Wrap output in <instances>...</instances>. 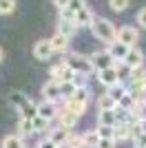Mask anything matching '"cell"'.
Instances as JSON below:
<instances>
[{"label":"cell","mask_w":146,"mask_h":148,"mask_svg":"<svg viewBox=\"0 0 146 148\" xmlns=\"http://www.w3.org/2000/svg\"><path fill=\"white\" fill-rule=\"evenodd\" d=\"M91 31H93V36L97 38V40H102V42H115L117 40V29L115 25L111 22V20L106 18H95L93 20V25H91Z\"/></svg>","instance_id":"cell-1"},{"label":"cell","mask_w":146,"mask_h":148,"mask_svg":"<svg viewBox=\"0 0 146 148\" xmlns=\"http://www.w3.org/2000/svg\"><path fill=\"white\" fill-rule=\"evenodd\" d=\"M64 62L75 71V75H86V73H91V71H93L91 58H84V56H80V53H69V58Z\"/></svg>","instance_id":"cell-2"},{"label":"cell","mask_w":146,"mask_h":148,"mask_svg":"<svg viewBox=\"0 0 146 148\" xmlns=\"http://www.w3.org/2000/svg\"><path fill=\"white\" fill-rule=\"evenodd\" d=\"M49 75H51V80L58 82V84H64V82H73L75 80V71L69 66L67 62H60V64L51 66V73Z\"/></svg>","instance_id":"cell-3"},{"label":"cell","mask_w":146,"mask_h":148,"mask_svg":"<svg viewBox=\"0 0 146 148\" xmlns=\"http://www.w3.org/2000/svg\"><path fill=\"white\" fill-rule=\"evenodd\" d=\"M91 64H93L95 71H104V69L115 66V58L109 53V49H100L91 56Z\"/></svg>","instance_id":"cell-4"},{"label":"cell","mask_w":146,"mask_h":148,"mask_svg":"<svg viewBox=\"0 0 146 148\" xmlns=\"http://www.w3.org/2000/svg\"><path fill=\"white\" fill-rule=\"evenodd\" d=\"M97 82L102 84V86H113L120 82V71L117 66H111V69H104V71H97Z\"/></svg>","instance_id":"cell-5"},{"label":"cell","mask_w":146,"mask_h":148,"mask_svg":"<svg viewBox=\"0 0 146 148\" xmlns=\"http://www.w3.org/2000/svg\"><path fill=\"white\" fill-rule=\"evenodd\" d=\"M131 88L133 91H142L146 93V69H131Z\"/></svg>","instance_id":"cell-6"},{"label":"cell","mask_w":146,"mask_h":148,"mask_svg":"<svg viewBox=\"0 0 146 148\" xmlns=\"http://www.w3.org/2000/svg\"><path fill=\"white\" fill-rule=\"evenodd\" d=\"M53 53L55 51H53V47H51V40H38V42L33 44V56H36V60H49Z\"/></svg>","instance_id":"cell-7"},{"label":"cell","mask_w":146,"mask_h":148,"mask_svg":"<svg viewBox=\"0 0 146 148\" xmlns=\"http://www.w3.org/2000/svg\"><path fill=\"white\" fill-rule=\"evenodd\" d=\"M137 38H140V33H137L135 27H122V29H117V40L124 42L126 47H135Z\"/></svg>","instance_id":"cell-8"},{"label":"cell","mask_w":146,"mask_h":148,"mask_svg":"<svg viewBox=\"0 0 146 148\" xmlns=\"http://www.w3.org/2000/svg\"><path fill=\"white\" fill-rule=\"evenodd\" d=\"M124 64H126L128 69H140V66H144V53H142L137 47H131L128 56L124 58Z\"/></svg>","instance_id":"cell-9"},{"label":"cell","mask_w":146,"mask_h":148,"mask_svg":"<svg viewBox=\"0 0 146 148\" xmlns=\"http://www.w3.org/2000/svg\"><path fill=\"white\" fill-rule=\"evenodd\" d=\"M42 95H44V99L47 102H55V99H60L62 97V91H60V84L58 82H47L42 86Z\"/></svg>","instance_id":"cell-10"},{"label":"cell","mask_w":146,"mask_h":148,"mask_svg":"<svg viewBox=\"0 0 146 148\" xmlns=\"http://www.w3.org/2000/svg\"><path fill=\"white\" fill-rule=\"evenodd\" d=\"M128 51H131V47H126V44L120 42V40H115V42L109 44V53L115 58V60H122V62H124V58L128 56Z\"/></svg>","instance_id":"cell-11"},{"label":"cell","mask_w":146,"mask_h":148,"mask_svg":"<svg viewBox=\"0 0 146 148\" xmlns=\"http://www.w3.org/2000/svg\"><path fill=\"white\" fill-rule=\"evenodd\" d=\"M93 20H95V16H93V11L89 7H84V9H80V11L75 13V25L78 27H91Z\"/></svg>","instance_id":"cell-12"},{"label":"cell","mask_w":146,"mask_h":148,"mask_svg":"<svg viewBox=\"0 0 146 148\" xmlns=\"http://www.w3.org/2000/svg\"><path fill=\"white\" fill-rule=\"evenodd\" d=\"M69 128H64V126H60V128H55V130H51V135H49V139L55 144V146H64L67 144V139H69Z\"/></svg>","instance_id":"cell-13"},{"label":"cell","mask_w":146,"mask_h":148,"mask_svg":"<svg viewBox=\"0 0 146 148\" xmlns=\"http://www.w3.org/2000/svg\"><path fill=\"white\" fill-rule=\"evenodd\" d=\"M78 29L80 27L75 25V20H60V25H58V33H62L67 38H73L78 33Z\"/></svg>","instance_id":"cell-14"},{"label":"cell","mask_w":146,"mask_h":148,"mask_svg":"<svg viewBox=\"0 0 146 148\" xmlns=\"http://www.w3.org/2000/svg\"><path fill=\"white\" fill-rule=\"evenodd\" d=\"M38 115L44 117L47 122H51V119L55 117V106H53V102H42V104H38Z\"/></svg>","instance_id":"cell-15"},{"label":"cell","mask_w":146,"mask_h":148,"mask_svg":"<svg viewBox=\"0 0 146 148\" xmlns=\"http://www.w3.org/2000/svg\"><path fill=\"white\" fill-rule=\"evenodd\" d=\"M97 122H100V126H115L117 124L115 108H113V111H100L97 113Z\"/></svg>","instance_id":"cell-16"},{"label":"cell","mask_w":146,"mask_h":148,"mask_svg":"<svg viewBox=\"0 0 146 148\" xmlns=\"http://www.w3.org/2000/svg\"><path fill=\"white\" fill-rule=\"evenodd\" d=\"M84 108H86V104H82V102H75L73 97H69L67 102H64V111H67V113H73V115H78V117L84 113Z\"/></svg>","instance_id":"cell-17"},{"label":"cell","mask_w":146,"mask_h":148,"mask_svg":"<svg viewBox=\"0 0 146 148\" xmlns=\"http://www.w3.org/2000/svg\"><path fill=\"white\" fill-rule=\"evenodd\" d=\"M9 104H11L13 108H16V111H20L22 106H27V104H29V97H27L24 93H16V91H13L11 95H9Z\"/></svg>","instance_id":"cell-18"},{"label":"cell","mask_w":146,"mask_h":148,"mask_svg":"<svg viewBox=\"0 0 146 148\" xmlns=\"http://www.w3.org/2000/svg\"><path fill=\"white\" fill-rule=\"evenodd\" d=\"M51 47H53V51H67L69 49V38L62 36V33H55L53 38H51Z\"/></svg>","instance_id":"cell-19"},{"label":"cell","mask_w":146,"mask_h":148,"mask_svg":"<svg viewBox=\"0 0 146 148\" xmlns=\"http://www.w3.org/2000/svg\"><path fill=\"white\" fill-rule=\"evenodd\" d=\"M97 108H100V111H113V108H117V102L106 93V95H100V97H97Z\"/></svg>","instance_id":"cell-20"},{"label":"cell","mask_w":146,"mask_h":148,"mask_svg":"<svg viewBox=\"0 0 146 148\" xmlns=\"http://www.w3.org/2000/svg\"><path fill=\"white\" fill-rule=\"evenodd\" d=\"M38 117V104H33V102H29L27 106H22L20 108V119H33Z\"/></svg>","instance_id":"cell-21"},{"label":"cell","mask_w":146,"mask_h":148,"mask_svg":"<svg viewBox=\"0 0 146 148\" xmlns=\"http://www.w3.org/2000/svg\"><path fill=\"white\" fill-rule=\"evenodd\" d=\"M82 139H84V146L86 148H97V144H100V135H97V130H89V133H84Z\"/></svg>","instance_id":"cell-22"},{"label":"cell","mask_w":146,"mask_h":148,"mask_svg":"<svg viewBox=\"0 0 146 148\" xmlns=\"http://www.w3.org/2000/svg\"><path fill=\"white\" fill-rule=\"evenodd\" d=\"M2 148H24L22 144V137L20 135H9L2 139Z\"/></svg>","instance_id":"cell-23"},{"label":"cell","mask_w":146,"mask_h":148,"mask_svg":"<svg viewBox=\"0 0 146 148\" xmlns=\"http://www.w3.org/2000/svg\"><path fill=\"white\" fill-rule=\"evenodd\" d=\"M117 108H122V111H135V99L128 95V91L122 95V99L117 102Z\"/></svg>","instance_id":"cell-24"},{"label":"cell","mask_w":146,"mask_h":148,"mask_svg":"<svg viewBox=\"0 0 146 148\" xmlns=\"http://www.w3.org/2000/svg\"><path fill=\"white\" fill-rule=\"evenodd\" d=\"M131 137V124H115V139H128Z\"/></svg>","instance_id":"cell-25"},{"label":"cell","mask_w":146,"mask_h":148,"mask_svg":"<svg viewBox=\"0 0 146 148\" xmlns=\"http://www.w3.org/2000/svg\"><path fill=\"white\" fill-rule=\"evenodd\" d=\"M73 99H75V102H82V104H89V88H86L84 84H80V86L75 88V93H73Z\"/></svg>","instance_id":"cell-26"},{"label":"cell","mask_w":146,"mask_h":148,"mask_svg":"<svg viewBox=\"0 0 146 148\" xmlns=\"http://www.w3.org/2000/svg\"><path fill=\"white\" fill-rule=\"evenodd\" d=\"M33 133V122L31 119H20L18 122V135L24 137V135H31Z\"/></svg>","instance_id":"cell-27"},{"label":"cell","mask_w":146,"mask_h":148,"mask_svg":"<svg viewBox=\"0 0 146 148\" xmlns=\"http://www.w3.org/2000/svg\"><path fill=\"white\" fill-rule=\"evenodd\" d=\"M106 93H109V95H111V97H113V99H115V102H120V99H122V95L126 93V88H124V86H122V84H120V82H117V84H113V86H109V91H106Z\"/></svg>","instance_id":"cell-28"},{"label":"cell","mask_w":146,"mask_h":148,"mask_svg":"<svg viewBox=\"0 0 146 148\" xmlns=\"http://www.w3.org/2000/svg\"><path fill=\"white\" fill-rule=\"evenodd\" d=\"M128 5H131V0H109V7L113 9L115 13H122V11H126Z\"/></svg>","instance_id":"cell-29"},{"label":"cell","mask_w":146,"mask_h":148,"mask_svg":"<svg viewBox=\"0 0 146 148\" xmlns=\"http://www.w3.org/2000/svg\"><path fill=\"white\" fill-rule=\"evenodd\" d=\"M60 119H62V126H64V128H73V126L78 124V115H73V113H67V111L60 115Z\"/></svg>","instance_id":"cell-30"},{"label":"cell","mask_w":146,"mask_h":148,"mask_svg":"<svg viewBox=\"0 0 146 148\" xmlns=\"http://www.w3.org/2000/svg\"><path fill=\"white\" fill-rule=\"evenodd\" d=\"M60 148H86V146H84V139H82V137H78V135H69L67 144H64V146H60Z\"/></svg>","instance_id":"cell-31"},{"label":"cell","mask_w":146,"mask_h":148,"mask_svg":"<svg viewBox=\"0 0 146 148\" xmlns=\"http://www.w3.org/2000/svg\"><path fill=\"white\" fill-rule=\"evenodd\" d=\"M97 135L100 139H115V126H100Z\"/></svg>","instance_id":"cell-32"},{"label":"cell","mask_w":146,"mask_h":148,"mask_svg":"<svg viewBox=\"0 0 146 148\" xmlns=\"http://www.w3.org/2000/svg\"><path fill=\"white\" fill-rule=\"evenodd\" d=\"M16 9V0H0V16H9Z\"/></svg>","instance_id":"cell-33"},{"label":"cell","mask_w":146,"mask_h":148,"mask_svg":"<svg viewBox=\"0 0 146 148\" xmlns=\"http://www.w3.org/2000/svg\"><path fill=\"white\" fill-rule=\"evenodd\" d=\"M75 88H78V84H73V82H64V84H60V91H62V97H73V93H75Z\"/></svg>","instance_id":"cell-34"},{"label":"cell","mask_w":146,"mask_h":148,"mask_svg":"<svg viewBox=\"0 0 146 148\" xmlns=\"http://www.w3.org/2000/svg\"><path fill=\"white\" fill-rule=\"evenodd\" d=\"M47 124H49L47 119L38 115V117L33 119V133H47Z\"/></svg>","instance_id":"cell-35"},{"label":"cell","mask_w":146,"mask_h":148,"mask_svg":"<svg viewBox=\"0 0 146 148\" xmlns=\"http://www.w3.org/2000/svg\"><path fill=\"white\" fill-rule=\"evenodd\" d=\"M69 9H71V11L73 13H78L80 11V9H84V7H86V0H69Z\"/></svg>","instance_id":"cell-36"},{"label":"cell","mask_w":146,"mask_h":148,"mask_svg":"<svg viewBox=\"0 0 146 148\" xmlns=\"http://www.w3.org/2000/svg\"><path fill=\"white\" fill-rule=\"evenodd\" d=\"M60 20H75V13L69 7H64V9H60Z\"/></svg>","instance_id":"cell-37"},{"label":"cell","mask_w":146,"mask_h":148,"mask_svg":"<svg viewBox=\"0 0 146 148\" xmlns=\"http://www.w3.org/2000/svg\"><path fill=\"white\" fill-rule=\"evenodd\" d=\"M137 25H140L142 29H146V7L140 9V13H137Z\"/></svg>","instance_id":"cell-38"},{"label":"cell","mask_w":146,"mask_h":148,"mask_svg":"<svg viewBox=\"0 0 146 148\" xmlns=\"http://www.w3.org/2000/svg\"><path fill=\"white\" fill-rule=\"evenodd\" d=\"M135 108L140 111V119H144V117H146V99H144V102H140V104L135 106Z\"/></svg>","instance_id":"cell-39"},{"label":"cell","mask_w":146,"mask_h":148,"mask_svg":"<svg viewBox=\"0 0 146 148\" xmlns=\"http://www.w3.org/2000/svg\"><path fill=\"white\" fill-rule=\"evenodd\" d=\"M38 148H60V146H55L51 139H42V142L38 144Z\"/></svg>","instance_id":"cell-40"},{"label":"cell","mask_w":146,"mask_h":148,"mask_svg":"<svg viewBox=\"0 0 146 148\" xmlns=\"http://www.w3.org/2000/svg\"><path fill=\"white\" fill-rule=\"evenodd\" d=\"M97 148H113V139H100Z\"/></svg>","instance_id":"cell-41"},{"label":"cell","mask_w":146,"mask_h":148,"mask_svg":"<svg viewBox=\"0 0 146 148\" xmlns=\"http://www.w3.org/2000/svg\"><path fill=\"white\" fill-rule=\"evenodd\" d=\"M53 5L58 7V9H64V7L69 5V0H53Z\"/></svg>","instance_id":"cell-42"},{"label":"cell","mask_w":146,"mask_h":148,"mask_svg":"<svg viewBox=\"0 0 146 148\" xmlns=\"http://www.w3.org/2000/svg\"><path fill=\"white\" fill-rule=\"evenodd\" d=\"M140 126H142V130L146 133V117H144V119H140Z\"/></svg>","instance_id":"cell-43"},{"label":"cell","mask_w":146,"mask_h":148,"mask_svg":"<svg viewBox=\"0 0 146 148\" xmlns=\"http://www.w3.org/2000/svg\"><path fill=\"white\" fill-rule=\"evenodd\" d=\"M2 56H5V53H2V49H0V62H2Z\"/></svg>","instance_id":"cell-44"},{"label":"cell","mask_w":146,"mask_h":148,"mask_svg":"<svg viewBox=\"0 0 146 148\" xmlns=\"http://www.w3.org/2000/svg\"><path fill=\"white\" fill-rule=\"evenodd\" d=\"M135 148H146V146H135Z\"/></svg>","instance_id":"cell-45"}]
</instances>
